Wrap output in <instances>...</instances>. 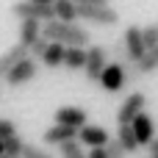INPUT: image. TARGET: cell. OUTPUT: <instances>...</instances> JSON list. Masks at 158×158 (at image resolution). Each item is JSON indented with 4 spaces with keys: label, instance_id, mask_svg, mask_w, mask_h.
Here are the masks:
<instances>
[{
    "label": "cell",
    "instance_id": "6da1fadb",
    "mask_svg": "<svg viewBox=\"0 0 158 158\" xmlns=\"http://www.w3.org/2000/svg\"><path fill=\"white\" fill-rule=\"evenodd\" d=\"M42 36L47 42H58L64 47H83V50H86V44L92 39L83 25H78V22H58V19L44 22L42 25Z\"/></svg>",
    "mask_w": 158,
    "mask_h": 158
},
{
    "label": "cell",
    "instance_id": "7a4b0ae2",
    "mask_svg": "<svg viewBox=\"0 0 158 158\" xmlns=\"http://www.w3.org/2000/svg\"><path fill=\"white\" fill-rule=\"evenodd\" d=\"M78 19H86V22H92V25H106V28H111V25L119 22V14H117L111 6H81V8H78Z\"/></svg>",
    "mask_w": 158,
    "mask_h": 158
},
{
    "label": "cell",
    "instance_id": "3957f363",
    "mask_svg": "<svg viewBox=\"0 0 158 158\" xmlns=\"http://www.w3.org/2000/svg\"><path fill=\"white\" fill-rule=\"evenodd\" d=\"M11 14H14V17H22V19H36V22H50V19H56L53 6H39V3H28V0L14 3V6H11Z\"/></svg>",
    "mask_w": 158,
    "mask_h": 158
},
{
    "label": "cell",
    "instance_id": "277c9868",
    "mask_svg": "<svg viewBox=\"0 0 158 158\" xmlns=\"http://www.w3.org/2000/svg\"><path fill=\"white\" fill-rule=\"evenodd\" d=\"M106 67H108V50L100 47V44L86 47V67H83L86 78L89 81H100V75H103Z\"/></svg>",
    "mask_w": 158,
    "mask_h": 158
},
{
    "label": "cell",
    "instance_id": "5b68a950",
    "mask_svg": "<svg viewBox=\"0 0 158 158\" xmlns=\"http://www.w3.org/2000/svg\"><path fill=\"white\" fill-rule=\"evenodd\" d=\"M144 103H147L144 92H131V94L122 100L119 111H117V122H119V125H131V122L144 111Z\"/></svg>",
    "mask_w": 158,
    "mask_h": 158
},
{
    "label": "cell",
    "instance_id": "8992f818",
    "mask_svg": "<svg viewBox=\"0 0 158 158\" xmlns=\"http://www.w3.org/2000/svg\"><path fill=\"white\" fill-rule=\"evenodd\" d=\"M122 44H125V50H128V56H131L133 64H139L142 56L147 53V50H144V42H142V28H139V25H128V28H125Z\"/></svg>",
    "mask_w": 158,
    "mask_h": 158
},
{
    "label": "cell",
    "instance_id": "52a82bcc",
    "mask_svg": "<svg viewBox=\"0 0 158 158\" xmlns=\"http://www.w3.org/2000/svg\"><path fill=\"white\" fill-rule=\"evenodd\" d=\"M108 139H111V136H108V131H106L103 125H86V128L78 131V144H81V147L97 150V147H106Z\"/></svg>",
    "mask_w": 158,
    "mask_h": 158
},
{
    "label": "cell",
    "instance_id": "ba28073f",
    "mask_svg": "<svg viewBox=\"0 0 158 158\" xmlns=\"http://www.w3.org/2000/svg\"><path fill=\"white\" fill-rule=\"evenodd\" d=\"M33 78H36V61H33L31 56H28L25 61H19L14 69H8V72H6V83H8V86H14V89H17V86H22V83H28V81H33Z\"/></svg>",
    "mask_w": 158,
    "mask_h": 158
},
{
    "label": "cell",
    "instance_id": "9c48e42d",
    "mask_svg": "<svg viewBox=\"0 0 158 158\" xmlns=\"http://www.w3.org/2000/svg\"><path fill=\"white\" fill-rule=\"evenodd\" d=\"M131 128H133V136H136L139 147H147V144L156 139V122H153V117H150L147 111H142V114L131 122Z\"/></svg>",
    "mask_w": 158,
    "mask_h": 158
},
{
    "label": "cell",
    "instance_id": "30bf717a",
    "mask_svg": "<svg viewBox=\"0 0 158 158\" xmlns=\"http://www.w3.org/2000/svg\"><path fill=\"white\" fill-rule=\"evenodd\" d=\"M56 125H64V128H72V131H81L86 128V111L83 108H75V106H64L56 111Z\"/></svg>",
    "mask_w": 158,
    "mask_h": 158
},
{
    "label": "cell",
    "instance_id": "8fae6325",
    "mask_svg": "<svg viewBox=\"0 0 158 158\" xmlns=\"http://www.w3.org/2000/svg\"><path fill=\"white\" fill-rule=\"evenodd\" d=\"M106 92H119L122 86H125V75H122V67L119 64H114V61H108V67L103 69V75H100V81H97Z\"/></svg>",
    "mask_w": 158,
    "mask_h": 158
},
{
    "label": "cell",
    "instance_id": "7c38bea8",
    "mask_svg": "<svg viewBox=\"0 0 158 158\" xmlns=\"http://www.w3.org/2000/svg\"><path fill=\"white\" fill-rule=\"evenodd\" d=\"M75 139H78V131L64 128V125H53V128H47V131H44V136H42V142H44V144H50V147H61V144L75 142Z\"/></svg>",
    "mask_w": 158,
    "mask_h": 158
},
{
    "label": "cell",
    "instance_id": "4fadbf2b",
    "mask_svg": "<svg viewBox=\"0 0 158 158\" xmlns=\"http://www.w3.org/2000/svg\"><path fill=\"white\" fill-rule=\"evenodd\" d=\"M28 58V47H22L19 42L14 44V47H8L3 56H0V78H6V72L8 69H14L19 61H25Z\"/></svg>",
    "mask_w": 158,
    "mask_h": 158
},
{
    "label": "cell",
    "instance_id": "5bb4252c",
    "mask_svg": "<svg viewBox=\"0 0 158 158\" xmlns=\"http://www.w3.org/2000/svg\"><path fill=\"white\" fill-rule=\"evenodd\" d=\"M39 36H42V22H36V19H22L19 22V44L22 47H31Z\"/></svg>",
    "mask_w": 158,
    "mask_h": 158
},
{
    "label": "cell",
    "instance_id": "9a60e30c",
    "mask_svg": "<svg viewBox=\"0 0 158 158\" xmlns=\"http://www.w3.org/2000/svg\"><path fill=\"white\" fill-rule=\"evenodd\" d=\"M64 56H67V47L64 44H58V42H50V47L44 50V56H42V64L44 67H50V69H56V67H61L64 64Z\"/></svg>",
    "mask_w": 158,
    "mask_h": 158
},
{
    "label": "cell",
    "instance_id": "2e32d148",
    "mask_svg": "<svg viewBox=\"0 0 158 158\" xmlns=\"http://www.w3.org/2000/svg\"><path fill=\"white\" fill-rule=\"evenodd\" d=\"M53 11H56V19L58 22H75L78 19V6L69 3V0H56L53 3Z\"/></svg>",
    "mask_w": 158,
    "mask_h": 158
},
{
    "label": "cell",
    "instance_id": "e0dca14e",
    "mask_svg": "<svg viewBox=\"0 0 158 158\" xmlns=\"http://www.w3.org/2000/svg\"><path fill=\"white\" fill-rule=\"evenodd\" d=\"M64 67H67V69H83V67H86V50H83V47H67Z\"/></svg>",
    "mask_w": 158,
    "mask_h": 158
},
{
    "label": "cell",
    "instance_id": "ac0fdd59",
    "mask_svg": "<svg viewBox=\"0 0 158 158\" xmlns=\"http://www.w3.org/2000/svg\"><path fill=\"white\" fill-rule=\"evenodd\" d=\"M136 69H139V75H153L158 69V47L156 50H147L144 56H142V61L136 64Z\"/></svg>",
    "mask_w": 158,
    "mask_h": 158
},
{
    "label": "cell",
    "instance_id": "d6986e66",
    "mask_svg": "<svg viewBox=\"0 0 158 158\" xmlns=\"http://www.w3.org/2000/svg\"><path fill=\"white\" fill-rule=\"evenodd\" d=\"M117 142L122 144V150H125V153H133V150L139 147V142H136V136H133V128H131V125H119Z\"/></svg>",
    "mask_w": 158,
    "mask_h": 158
},
{
    "label": "cell",
    "instance_id": "ffe728a7",
    "mask_svg": "<svg viewBox=\"0 0 158 158\" xmlns=\"http://www.w3.org/2000/svg\"><path fill=\"white\" fill-rule=\"evenodd\" d=\"M22 150H25V142L19 139V133L3 142V156H8V158H19V156H22Z\"/></svg>",
    "mask_w": 158,
    "mask_h": 158
},
{
    "label": "cell",
    "instance_id": "44dd1931",
    "mask_svg": "<svg viewBox=\"0 0 158 158\" xmlns=\"http://www.w3.org/2000/svg\"><path fill=\"white\" fill-rule=\"evenodd\" d=\"M142 42H144V50H156L158 47V28L156 25L142 28Z\"/></svg>",
    "mask_w": 158,
    "mask_h": 158
},
{
    "label": "cell",
    "instance_id": "7402d4cb",
    "mask_svg": "<svg viewBox=\"0 0 158 158\" xmlns=\"http://www.w3.org/2000/svg\"><path fill=\"white\" fill-rule=\"evenodd\" d=\"M58 150H61V158H86L83 147L78 144V139H75V142H67V144H61Z\"/></svg>",
    "mask_w": 158,
    "mask_h": 158
},
{
    "label": "cell",
    "instance_id": "603a6c76",
    "mask_svg": "<svg viewBox=\"0 0 158 158\" xmlns=\"http://www.w3.org/2000/svg\"><path fill=\"white\" fill-rule=\"evenodd\" d=\"M47 47H50V42H47L44 36H39V39L28 47V56H31L33 61H42V56H44V50H47Z\"/></svg>",
    "mask_w": 158,
    "mask_h": 158
},
{
    "label": "cell",
    "instance_id": "cb8c5ba5",
    "mask_svg": "<svg viewBox=\"0 0 158 158\" xmlns=\"http://www.w3.org/2000/svg\"><path fill=\"white\" fill-rule=\"evenodd\" d=\"M111 56H114V64H125V61H131V56H128V50H125L122 39H117V42H114V47H111Z\"/></svg>",
    "mask_w": 158,
    "mask_h": 158
},
{
    "label": "cell",
    "instance_id": "d4e9b609",
    "mask_svg": "<svg viewBox=\"0 0 158 158\" xmlns=\"http://www.w3.org/2000/svg\"><path fill=\"white\" fill-rule=\"evenodd\" d=\"M22 158H56L50 150H42V147H33V144H25Z\"/></svg>",
    "mask_w": 158,
    "mask_h": 158
},
{
    "label": "cell",
    "instance_id": "484cf974",
    "mask_svg": "<svg viewBox=\"0 0 158 158\" xmlns=\"http://www.w3.org/2000/svg\"><path fill=\"white\" fill-rule=\"evenodd\" d=\"M119 67H122V75H125V83H133V81H139V78H142L133 61H125V64H119Z\"/></svg>",
    "mask_w": 158,
    "mask_h": 158
},
{
    "label": "cell",
    "instance_id": "4316f807",
    "mask_svg": "<svg viewBox=\"0 0 158 158\" xmlns=\"http://www.w3.org/2000/svg\"><path fill=\"white\" fill-rule=\"evenodd\" d=\"M11 136H17V125L11 119H0V142L11 139Z\"/></svg>",
    "mask_w": 158,
    "mask_h": 158
},
{
    "label": "cell",
    "instance_id": "83f0119b",
    "mask_svg": "<svg viewBox=\"0 0 158 158\" xmlns=\"http://www.w3.org/2000/svg\"><path fill=\"white\" fill-rule=\"evenodd\" d=\"M106 153H108V158H122V156H125V150H122V144H119L117 139H108Z\"/></svg>",
    "mask_w": 158,
    "mask_h": 158
},
{
    "label": "cell",
    "instance_id": "f1b7e54d",
    "mask_svg": "<svg viewBox=\"0 0 158 158\" xmlns=\"http://www.w3.org/2000/svg\"><path fill=\"white\" fill-rule=\"evenodd\" d=\"M69 3H75L78 8L81 6H111V0H69Z\"/></svg>",
    "mask_w": 158,
    "mask_h": 158
},
{
    "label": "cell",
    "instance_id": "f546056e",
    "mask_svg": "<svg viewBox=\"0 0 158 158\" xmlns=\"http://www.w3.org/2000/svg\"><path fill=\"white\" fill-rule=\"evenodd\" d=\"M86 158H108V153H106V147H97V150H89Z\"/></svg>",
    "mask_w": 158,
    "mask_h": 158
},
{
    "label": "cell",
    "instance_id": "4dcf8cb0",
    "mask_svg": "<svg viewBox=\"0 0 158 158\" xmlns=\"http://www.w3.org/2000/svg\"><path fill=\"white\" fill-rule=\"evenodd\" d=\"M147 147H150V153H153V158H158V139H153V142H150Z\"/></svg>",
    "mask_w": 158,
    "mask_h": 158
},
{
    "label": "cell",
    "instance_id": "1f68e13d",
    "mask_svg": "<svg viewBox=\"0 0 158 158\" xmlns=\"http://www.w3.org/2000/svg\"><path fill=\"white\" fill-rule=\"evenodd\" d=\"M28 3H39V6H53L56 0H28Z\"/></svg>",
    "mask_w": 158,
    "mask_h": 158
},
{
    "label": "cell",
    "instance_id": "d6a6232c",
    "mask_svg": "<svg viewBox=\"0 0 158 158\" xmlns=\"http://www.w3.org/2000/svg\"><path fill=\"white\" fill-rule=\"evenodd\" d=\"M0 158H3V142H0Z\"/></svg>",
    "mask_w": 158,
    "mask_h": 158
},
{
    "label": "cell",
    "instance_id": "836d02e7",
    "mask_svg": "<svg viewBox=\"0 0 158 158\" xmlns=\"http://www.w3.org/2000/svg\"><path fill=\"white\" fill-rule=\"evenodd\" d=\"M3 158H8V156H3ZM19 158H22V156H19Z\"/></svg>",
    "mask_w": 158,
    "mask_h": 158
},
{
    "label": "cell",
    "instance_id": "e575fe53",
    "mask_svg": "<svg viewBox=\"0 0 158 158\" xmlns=\"http://www.w3.org/2000/svg\"><path fill=\"white\" fill-rule=\"evenodd\" d=\"M156 28H158V22H156Z\"/></svg>",
    "mask_w": 158,
    "mask_h": 158
}]
</instances>
